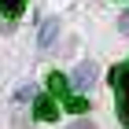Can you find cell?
Listing matches in <instances>:
<instances>
[{
  "label": "cell",
  "instance_id": "obj_4",
  "mask_svg": "<svg viewBox=\"0 0 129 129\" xmlns=\"http://www.w3.org/2000/svg\"><path fill=\"white\" fill-rule=\"evenodd\" d=\"M55 33H59V19H44V26H41V48H48L55 41Z\"/></svg>",
  "mask_w": 129,
  "mask_h": 129
},
{
  "label": "cell",
  "instance_id": "obj_7",
  "mask_svg": "<svg viewBox=\"0 0 129 129\" xmlns=\"http://www.w3.org/2000/svg\"><path fill=\"white\" fill-rule=\"evenodd\" d=\"M67 111H74V114H85V111H89V103H85L81 96H67Z\"/></svg>",
  "mask_w": 129,
  "mask_h": 129
},
{
  "label": "cell",
  "instance_id": "obj_9",
  "mask_svg": "<svg viewBox=\"0 0 129 129\" xmlns=\"http://www.w3.org/2000/svg\"><path fill=\"white\" fill-rule=\"evenodd\" d=\"M70 129H96V125H92V122H74Z\"/></svg>",
  "mask_w": 129,
  "mask_h": 129
},
{
  "label": "cell",
  "instance_id": "obj_8",
  "mask_svg": "<svg viewBox=\"0 0 129 129\" xmlns=\"http://www.w3.org/2000/svg\"><path fill=\"white\" fill-rule=\"evenodd\" d=\"M118 30H122V33H125V37H129V11H125V15H122V19H118Z\"/></svg>",
  "mask_w": 129,
  "mask_h": 129
},
{
  "label": "cell",
  "instance_id": "obj_1",
  "mask_svg": "<svg viewBox=\"0 0 129 129\" xmlns=\"http://www.w3.org/2000/svg\"><path fill=\"white\" fill-rule=\"evenodd\" d=\"M111 85H114V96H118V118L129 129V67H114L111 70Z\"/></svg>",
  "mask_w": 129,
  "mask_h": 129
},
{
  "label": "cell",
  "instance_id": "obj_5",
  "mask_svg": "<svg viewBox=\"0 0 129 129\" xmlns=\"http://www.w3.org/2000/svg\"><path fill=\"white\" fill-rule=\"evenodd\" d=\"M22 8H26V0H0V15H8V19H19Z\"/></svg>",
  "mask_w": 129,
  "mask_h": 129
},
{
  "label": "cell",
  "instance_id": "obj_6",
  "mask_svg": "<svg viewBox=\"0 0 129 129\" xmlns=\"http://www.w3.org/2000/svg\"><path fill=\"white\" fill-rule=\"evenodd\" d=\"M48 89H52V96H67V78H63L59 70L48 74Z\"/></svg>",
  "mask_w": 129,
  "mask_h": 129
},
{
  "label": "cell",
  "instance_id": "obj_3",
  "mask_svg": "<svg viewBox=\"0 0 129 129\" xmlns=\"http://www.w3.org/2000/svg\"><path fill=\"white\" fill-rule=\"evenodd\" d=\"M92 78H96V67H92V63H81V67L74 70V85H78V89H89Z\"/></svg>",
  "mask_w": 129,
  "mask_h": 129
},
{
  "label": "cell",
  "instance_id": "obj_2",
  "mask_svg": "<svg viewBox=\"0 0 129 129\" xmlns=\"http://www.w3.org/2000/svg\"><path fill=\"white\" fill-rule=\"evenodd\" d=\"M33 114H37L41 122H55V103H52L48 96H37V103H33Z\"/></svg>",
  "mask_w": 129,
  "mask_h": 129
}]
</instances>
